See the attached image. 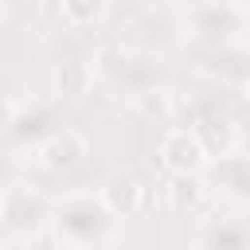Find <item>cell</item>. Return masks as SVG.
Returning a JSON list of instances; mask_svg holds the SVG:
<instances>
[{"label": "cell", "mask_w": 250, "mask_h": 250, "mask_svg": "<svg viewBox=\"0 0 250 250\" xmlns=\"http://www.w3.org/2000/svg\"><path fill=\"white\" fill-rule=\"evenodd\" d=\"M0 250H23V246H16V242H8V246H0Z\"/></svg>", "instance_id": "obj_8"}, {"label": "cell", "mask_w": 250, "mask_h": 250, "mask_svg": "<svg viewBox=\"0 0 250 250\" xmlns=\"http://www.w3.org/2000/svg\"><path fill=\"white\" fill-rule=\"evenodd\" d=\"M102 203H105L109 215H133L141 207V184L137 180H113L102 191Z\"/></svg>", "instance_id": "obj_4"}, {"label": "cell", "mask_w": 250, "mask_h": 250, "mask_svg": "<svg viewBox=\"0 0 250 250\" xmlns=\"http://www.w3.org/2000/svg\"><path fill=\"white\" fill-rule=\"evenodd\" d=\"M0 219H4V199H0Z\"/></svg>", "instance_id": "obj_9"}, {"label": "cell", "mask_w": 250, "mask_h": 250, "mask_svg": "<svg viewBox=\"0 0 250 250\" xmlns=\"http://www.w3.org/2000/svg\"><path fill=\"white\" fill-rule=\"evenodd\" d=\"M164 160L176 176H191L199 164H203V145L195 141V133H184V129H172L164 137Z\"/></svg>", "instance_id": "obj_1"}, {"label": "cell", "mask_w": 250, "mask_h": 250, "mask_svg": "<svg viewBox=\"0 0 250 250\" xmlns=\"http://www.w3.org/2000/svg\"><path fill=\"white\" fill-rule=\"evenodd\" d=\"M215 184L223 191H230V195H250V160H242V156H219Z\"/></svg>", "instance_id": "obj_3"}, {"label": "cell", "mask_w": 250, "mask_h": 250, "mask_svg": "<svg viewBox=\"0 0 250 250\" xmlns=\"http://www.w3.org/2000/svg\"><path fill=\"white\" fill-rule=\"evenodd\" d=\"M195 141L203 145V152H215V156H227V148L234 145V129L227 117H207L195 133Z\"/></svg>", "instance_id": "obj_5"}, {"label": "cell", "mask_w": 250, "mask_h": 250, "mask_svg": "<svg viewBox=\"0 0 250 250\" xmlns=\"http://www.w3.org/2000/svg\"><path fill=\"white\" fill-rule=\"evenodd\" d=\"M195 199H199L195 176H176V184H172V203H176V207H191Z\"/></svg>", "instance_id": "obj_7"}, {"label": "cell", "mask_w": 250, "mask_h": 250, "mask_svg": "<svg viewBox=\"0 0 250 250\" xmlns=\"http://www.w3.org/2000/svg\"><path fill=\"white\" fill-rule=\"evenodd\" d=\"M82 152H86V145H82V137L78 133H55L47 145H43V164H51V168H70V164H78L82 160Z\"/></svg>", "instance_id": "obj_2"}, {"label": "cell", "mask_w": 250, "mask_h": 250, "mask_svg": "<svg viewBox=\"0 0 250 250\" xmlns=\"http://www.w3.org/2000/svg\"><path fill=\"white\" fill-rule=\"evenodd\" d=\"M102 4L105 0H62V16L70 23H94L102 16Z\"/></svg>", "instance_id": "obj_6"}]
</instances>
